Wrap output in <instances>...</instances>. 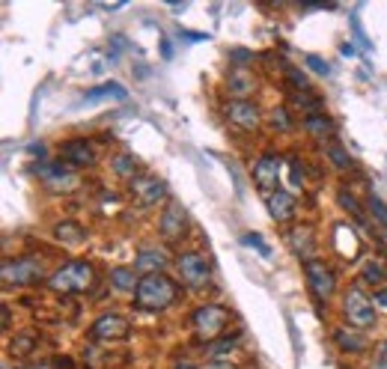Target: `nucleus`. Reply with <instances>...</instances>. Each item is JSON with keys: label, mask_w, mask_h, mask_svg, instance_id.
<instances>
[{"label": "nucleus", "mask_w": 387, "mask_h": 369, "mask_svg": "<svg viewBox=\"0 0 387 369\" xmlns=\"http://www.w3.org/2000/svg\"><path fill=\"white\" fill-rule=\"evenodd\" d=\"M176 298H179V286L167 274H149L140 277V286L134 292V307L143 313H164L167 307H173Z\"/></svg>", "instance_id": "f257e3e1"}, {"label": "nucleus", "mask_w": 387, "mask_h": 369, "mask_svg": "<svg viewBox=\"0 0 387 369\" xmlns=\"http://www.w3.org/2000/svg\"><path fill=\"white\" fill-rule=\"evenodd\" d=\"M96 283V268L87 259H69L66 265H60L57 271L48 277V289L60 295H80L89 292Z\"/></svg>", "instance_id": "f03ea898"}, {"label": "nucleus", "mask_w": 387, "mask_h": 369, "mask_svg": "<svg viewBox=\"0 0 387 369\" xmlns=\"http://www.w3.org/2000/svg\"><path fill=\"white\" fill-rule=\"evenodd\" d=\"M0 277H3L6 289H24V286H33L45 277V262L39 256L6 259L3 268H0Z\"/></svg>", "instance_id": "7ed1b4c3"}, {"label": "nucleus", "mask_w": 387, "mask_h": 369, "mask_svg": "<svg viewBox=\"0 0 387 369\" xmlns=\"http://www.w3.org/2000/svg\"><path fill=\"white\" fill-rule=\"evenodd\" d=\"M191 325H194L200 339H206V343H218L223 328L230 325V310L221 307V304H200V307L191 313Z\"/></svg>", "instance_id": "20e7f679"}, {"label": "nucleus", "mask_w": 387, "mask_h": 369, "mask_svg": "<svg viewBox=\"0 0 387 369\" xmlns=\"http://www.w3.org/2000/svg\"><path fill=\"white\" fill-rule=\"evenodd\" d=\"M176 271H179L182 286H188V289H194V292L206 289L212 280V268H209V262H206V256H200V254L176 256Z\"/></svg>", "instance_id": "39448f33"}, {"label": "nucleus", "mask_w": 387, "mask_h": 369, "mask_svg": "<svg viewBox=\"0 0 387 369\" xmlns=\"http://www.w3.org/2000/svg\"><path fill=\"white\" fill-rule=\"evenodd\" d=\"M131 334V322L120 316V313H104L98 316L93 325H89V339L93 343H120V339H129Z\"/></svg>", "instance_id": "423d86ee"}, {"label": "nucleus", "mask_w": 387, "mask_h": 369, "mask_svg": "<svg viewBox=\"0 0 387 369\" xmlns=\"http://www.w3.org/2000/svg\"><path fill=\"white\" fill-rule=\"evenodd\" d=\"M373 304L366 295L357 289H349L346 292V298H343V316L349 319V325L352 328H373L375 325V310H373Z\"/></svg>", "instance_id": "0eeeda50"}, {"label": "nucleus", "mask_w": 387, "mask_h": 369, "mask_svg": "<svg viewBox=\"0 0 387 369\" xmlns=\"http://www.w3.org/2000/svg\"><path fill=\"white\" fill-rule=\"evenodd\" d=\"M129 197L137 205H143V209H149V205H158L167 200V185L158 176H137L129 182Z\"/></svg>", "instance_id": "6e6552de"}, {"label": "nucleus", "mask_w": 387, "mask_h": 369, "mask_svg": "<svg viewBox=\"0 0 387 369\" xmlns=\"http://www.w3.org/2000/svg\"><path fill=\"white\" fill-rule=\"evenodd\" d=\"M36 173H39V179L45 182V188H48L51 194H69V191H75V188L80 185L75 170L63 167V164H39L36 167Z\"/></svg>", "instance_id": "1a4fd4ad"}, {"label": "nucleus", "mask_w": 387, "mask_h": 369, "mask_svg": "<svg viewBox=\"0 0 387 369\" xmlns=\"http://www.w3.org/2000/svg\"><path fill=\"white\" fill-rule=\"evenodd\" d=\"M280 167H283V161L272 155V152H265V155H259L254 161V182L265 197L280 191Z\"/></svg>", "instance_id": "9d476101"}, {"label": "nucleus", "mask_w": 387, "mask_h": 369, "mask_svg": "<svg viewBox=\"0 0 387 369\" xmlns=\"http://www.w3.org/2000/svg\"><path fill=\"white\" fill-rule=\"evenodd\" d=\"M304 274H307V283H310V289H313L316 298H331V295H334L337 277L325 262H319V259H307V262H304Z\"/></svg>", "instance_id": "9b49d317"}, {"label": "nucleus", "mask_w": 387, "mask_h": 369, "mask_svg": "<svg viewBox=\"0 0 387 369\" xmlns=\"http://www.w3.org/2000/svg\"><path fill=\"white\" fill-rule=\"evenodd\" d=\"M185 230H188V212L182 209V203L170 200L164 214H161V221H158V232L167 241H179L185 236Z\"/></svg>", "instance_id": "f8f14e48"}, {"label": "nucleus", "mask_w": 387, "mask_h": 369, "mask_svg": "<svg viewBox=\"0 0 387 369\" xmlns=\"http://www.w3.org/2000/svg\"><path fill=\"white\" fill-rule=\"evenodd\" d=\"M223 113H227V120L236 125V128L241 131H256L259 128V107L254 102H239V98H232V102H227V107H223Z\"/></svg>", "instance_id": "ddd939ff"}, {"label": "nucleus", "mask_w": 387, "mask_h": 369, "mask_svg": "<svg viewBox=\"0 0 387 369\" xmlns=\"http://www.w3.org/2000/svg\"><path fill=\"white\" fill-rule=\"evenodd\" d=\"M170 265V256L167 250H158V247H146L134 256V271L149 277V274H164V268Z\"/></svg>", "instance_id": "4468645a"}, {"label": "nucleus", "mask_w": 387, "mask_h": 369, "mask_svg": "<svg viewBox=\"0 0 387 369\" xmlns=\"http://www.w3.org/2000/svg\"><path fill=\"white\" fill-rule=\"evenodd\" d=\"M60 158L66 161L71 170H80V167H93L96 164V155H93V146L87 140H66V146L60 149Z\"/></svg>", "instance_id": "2eb2a0df"}, {"label": "nucleus", "mask_w": 387, "mask_h": 369, "mask_svg": "<svg viewBox=\"0 0 387 369\" xmlns=\"http://www.w3.org/2000/svg\"><path fill=\"white\" fill-rule=\"evenodd\" d=\"M265 205H268V214H272L274 223H286L292 221L295 214V197L289 191H274L265 197Z\"/></svg>", "instance_id": "dca6fc26"}, {"label": "nucleus", "mask_w": 387, "mask_h": 369, "mask_svg": "<svg viewBox=\"0 0 387 369\" xmlns=\"http://www.w3.org/2000/svg\"><path fill=\"white\" fill-rule=\"evenodd\" d=\"M286 241H289V247L295 250V256L313 259V247H316V241H313V227H307V223H304V227L289 230Z\"/></svg>", "instance_id": "f3484780"}, {"label": "nucleus", "mask_w": 387, "mask_h": 369, "mask_svg": "<svg viewBox=\"0 0 387 369\" xmlns=\"http://www.w3.org/2000/svg\"><path fill=\"white\" fill-rule=\"evenodd\" d=\"M304 131L313 134L316 140H331L334 137V131H337V125L325 113H313V116H304Z\"/></svg>", "instance_id": "a211bd4d"}, {"label": "nucleus", "mask_w": 387, "mask_h": 369, "mask_svg": "<svg viewBox=\"0 0 387 369\" xmlns=\"http://www.w3.org/2000/svg\"><path fill=\"white\" fill-rule=\"evenodd\" d=\"M113 357H116V355L111 352V348H104L102 343L84 348V366H87V369H113V366H116Z\"/></svg>", "instance_id": "6ab92c4d"}, {"label": "nucleus", "mask_w": 387, "mask_h": 369, "mask_svg": "<svg viewBox=\"0 0 387 369\" xmlns=\"http://www.w3.org/2000/svg\"><path fill=\"white\" fill-rule=\"evenodd\" d=\"M227 84H230V93L239 98V102H245V96H250L254 93V87H256V80H254V75H250L247 69H232L230 71V78H227Z\"/></svg>", "instance_id": "aec40b11"}, {"label": "nucleus", "mask_w": 387, "mask_h": 369, "mask_svg": "<svg viewBox=\"0 0 387 369\" xmlns=\"http://www.w3.org/2000/svg\"><path fill=\"white\" fill-rule=\"evenodd\" d=\"M54 238L60 241V245H80V241L87 238V232H84V227L80 223H75V221H63V223H57L54 227Z\"/></svg>", "instance_id": "412c9836"}, {"label": "nucleus", "mask_w": 387, "mask_h": 369, "mask_svg": "<svg viewBox=\"0 0 387 369\" xmlns=\"http://www.w3.org/2000/svg\"><path fill=\"white\" fill-rule=\"evenodd\" d=\"M334 343L343 348V352H349V355H357V352H364V348H366V339L357 334V331H352V328H337L334 331Z\"/></svg>", "instance_id": "4be33fe9"}, {"label": "nucleus", "mask_w": 387, "mask_h": 369, "mask_svg": "<svg viewBox=\"0 0 387 369\" xmlns=\"http://www.w3.org/2000/svg\"><path fill=\"white\" fill-rule=\"evenodd\" d=\"M111 283H113V289H120V292H137V286H140V274L134 271V268H111Z\"/></svg>", "instance_id": "5701e85b"}, {"label": "nucleus", "mask_w": 387, "mask_h": 369, "mask_svg": "<svg viewBox=\"0 0 387 369\" xmlns=\"http://www.w3.org/2000/svg\"><path fill=\"white\" fill-rule=\"evenodd\" d=\"M36 346H39V334H36V331H21V334L12 337L9 352H12L15 357H30Z\"/></svg>", "instance_id": "b1692460"}, {"label": "nucleus", "mask_w": 387, "mask_h": 369, "mask_svg": "<svg viewBox=\"0 0 387 369\" xmlns=\"http://www.w3.org/2000/svg\"><path fill=\"white\" fill-rule=\"evenodd\" d=\"M111 167H113V173L120 176V179H137V158L129 155V152H122V155H113L111 158Z\"/></svg>", "instance_id": "393cba45"}, {"label": "nucleus", "mask_w": 387, "mask_h": 369, "mask_svg": "<svg viewBox=\"0 0 387 369\" xmlns=\"http://www.w3.org/2000/svg\"><path fill=\"white\" fill-rule=\"evenodd\" d=\"M129 96L125 93V87L122 84H116V80H107V84H102V87H93V89H87V98L89 102H98V98H122Z\"/></svg>", "instance_id": "a878e982"}, {"label": "nucleus", "mask_w": 387, "mask_h": 369, "mask_svg": "<svg viewBox=\"0 0 387 369\" xmlns=\"http://www.w3.org/2000/svg\"><path fill=\"white\" fill-rule=\"evenodd\" d=\"M325 152H328L331 164H334L337 170H352V158H349V152H346L343 146H340V143L328 140V143H325Z\"/></svg>", "instance_id": "bb28decb"}, {"label": "nucleus", "mask_w": 387, "mask_h": 369, "mask_svg": "<svg viewBox=\"0 0 387 369\" xmlns=\"http://www.w3.org/2000/svg\"><path fill=\"white\" fill-rule=\"evenodd\" d=\"M337 200H340V205H343L346 212H352V218L357 221V223H364L366 221V214H364V205L355 200L352 194H349V188H340V194H337Z\"/></svg>", "instance_id": "cd10ccee"}, {"label": "nucleus", "mask_w": 387, "mask_h": 369, "mask_svg": "<svg viewBox=\"0 0 387 369\" xmlns=\"http://www.w3.org/2000/svg\"><path fill=\"white\" fill-rule=\"evenodd\" d=\"M236 346H239V339H218V343L209 346V357L212 361H218V364H227Z\"/></svg>", "instance_id": "c85d7f7f"}, {"label": "nucleus", "mask_w": 387, "mask_h": 369, "mask_svg": "<svg viewBox=\"0 0 387 369\" xmlns=\"http://www.w3.org/2000/svg\"><path fill=\"white\" fill-rule=\"evenodd\" d=\"M268 125H272L274 131H289V128H292L289 111H286V107H274V111H272V120H268Z\"/></svg>", "instance_id": "c756f323"}, {"label": "nucleus", "mask_w": 387, "mask_h": 369, "mask_svg": "<svg viewBox=\"0 0 387 369\" xmlns=\"http://www.w3.org/2000/svg\"><path fill=\"white\" fill-rule=\"evenodd\" d=\"M366 205H370V212H373L375 223H379V227H384V230H387V203H382L379 197H373V194H370V200H366Z\"/></svg>", "instance_id": "7c9ffc66"}, {"label": "nucleus", "mask_w": 387, "mask_h": 369, "mask_svg": "<svg viewBox=\"0 0 387 369\" xmlns=\"http://www.w3.org/2000/svg\"><path fill=\"white\" fill-rule=\"evenodd\" d=\"M241 245H247V247H254L259 256H272V247L265 245L263 238L256 236V232H245V236H241Z\"/></svg>", "instance_id": "2f4dec72"}, {"label": "nucleus", "mask_w": 387, "mask_h": 369, "mask_svg": "<svg viewBox=\"0 0 387 369\" xmlns=\"http://www.w3.org/2000/svg\"><path fill=\"white\" fill-rule=\"evenodd\" d=\"M295 102H298L304 111H307V116H313V113H319V107H322V98H313V93H298L295 96Z\"/></svg>", "instance_id": "473e14b6"}, {"label": "nucleus", "mask_w": 387, "mask_h": 369, "mask_svg": "<svg viewBox=\"0 0 387 369\" xmlns=\"http://www.w3.org/2000/svg\"><path fill=\"white\" fill-rule=\"evenodd\" d=\"M364 280H370V283H384V268L379 262H366L364 265Z\"/></svg>", "instance_id": "72a5a7b5"}, {"label": "nucleus", "mask_w": 387, "mask_h": 369, "mask_svg": "<svg viewBox=\"0 0 387 369\" xmlns=\"http://www.w3.org/2000/svg\"><path fill=\"white\" fill-rule=\"evenodd\" d=\"M289 176H292V188L304 185V164L298 158H289Z\"/></svg>", "instance_id": "f704fd0d"}, {"label": "nucleus", "mask_w": 387, "mask_h": 369, "mask_svg": "<svg viewBox=\"0 0 387 369\" xmlns=\"http://www.w3.org/2000/svg\"><path fill=\"white\" fill-rule=\"evenodd\" d=\"M286 78H289V84L298 89V93L301 89H307V75H304L301 69H286Z\"/></svg>", "instance_id": "c9c22d12"}, {"label": "nucleus", "mask_w": 387, "mask_h": 369, "mask_svg": "<svg viewBox=\"0 0 387 369\" xmlns=\"http://www.w3.org/2000/svg\"><path fill=\"white\" fill-rule=\"evenodd\" d=\"M307 69H313V71H316V75H322V78H325L328 75V63L325 60H322V57H316V54H310V57H307Z\"/></svg>", "instance_id": "e433bc0d"}, {"label": "nucleus", "mask_w": 387, "mask_h": 369, "mask_svg": "<svg viewBox=\"0 0 387 369\" xmlns=\"http://www.w3.org/2000/svg\"><path fill=\"white\" fill-rule=\"evenodd\" d=\"M230 57L236 60V63H247V60H254V54H250V51H241V48H232Z\"/></svg>", "instance_id": "4c0bfd02"}, {"label": "nucleus", "mask_w": 387, "mask_h": 369, "mask_svg": "<svg viewBox=\"0 0 387 369\" xmlns=\"http://www.w3.org/2000/svg\"><path fill=\"white\" fill-rule=\"evenodd\" d=\"M373 301L379 304V307H387V286H382V289L373 295Z\"/></svg>", "instance_id": "58836bf2"}, {"label": "nucleus", "mask_w": 387, "mask_h": 369, "mask_svg": "<svg viewBox=\"0 0 387 369\" xmlns=\"http://www.w3.org/2000/svg\"><path fill=\"white\" fill-rule=\"evenodd\" d=\"M0 322H3V331L12 328V307H3V316H0Z\"/></svg>", "instance_id": "ea45409f"}, {"label": "nucleus", "mask_w": 387, "mask_h": 369, "mask_svg": "<svg viewBox=\"0 0 387 369\" xmlns=\"http://www.w3.org/2000/svg\"><path fill=\"white\" fill-rule=\"evenodd\" d=\"M373 369H387V352L382 348V355L375 357V364H373Z\"/></svg>", "instance_id": "a19ab883"}, {"label": "nucleus", "mask_w": 387, "mask_h": 369, "mask_svg": "<svg viewBox=\"0 0 387 369\" xmlns=\"http://www.w3.org/2000/svg\"><path fill=\"white\" fill-rule=\"evenodd\" d=\"M340 51H343V57H355V54H357L352 42H343V48H340Z\"/></svg>", "instance_id": "79ce46f5"}, {"label": "nucleus", "mask_w": 387, "mask_h": 369, "mask_svg": "<svg viewBox=\"0 0 387 369\" xmlns=\"http://www.w3.org/2000/svg\"><path fill=\"white\" fill-rule=\"evenodd\" d=\"M21 369H54L51 361H42V364H30V366H21Z\"/></svg>", "instance_id": "37998d69"}, {"label": "nucleus", "mask_w": 387, "mask_h": 369, "mask_svg": "<svg viewBox=\"0 0 387 369\" xmlns=\"http://www.w3.org/2000/svg\"><path fill=\"white\" fill-rule=\"evenodd\" d=\"M173 369H197V366H191V364H176Z\"/></svg>", "instance_id": "c03bdc74"}, {"label": "nucleus", "mask_w": 387, "mask_h": 369, "mask_svg": "<svg viewBox=\"0 0 387 369\" xmlns=\"http://www.w3.org/2000/svg\"><path fill=\"white\" fill-rule=\"evenodd\" d=\"M384 352H387V339H384Z\"/></svg>", "instance_id": "a18cd8bd"}]
</instances>
